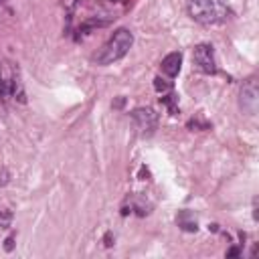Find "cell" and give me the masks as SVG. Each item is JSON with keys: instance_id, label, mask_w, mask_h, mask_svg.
Here are the masks:
<instances>
[{"instance_id": "cell-10", "label": "cell", "mask_w": 259, "mask_h": 259, "mask_svg": "<svg viewBox=\"0 0 259 259\" xmlns=\"http://www.w3.org/2000/svg\"><path fill=\"white\" fill-rule=\"evenodd\" d=\"M178 225H180L184 231H197V229H199V227H197V223H188V221H186L184 213L178 217Z\"/></svg>"}, {"instance_id": "cell-9", "label": "cell", "mask_w": 259, "mask_h": 259, "mask_svg": "<svg viewBox=\"0 0 259 259\" xmlns=\"http://www.w3.org/2000/svg\"><path fill=\"white\" fill-rule=\"evenodd\" d=\"M160 101L164 103V106H168V108H170V112H172V114H174V112H176V108H174V103H176V95H174V93H168V95H162V97H160Z\"/></svg>"}, {"instance_id": "cell-15", "label": "cell", "mask_w": 259, "mask_h": 259, "mask_svg": "<svg viewBox=\"0 0 259 259\" xmlns=\"http://www.w3.org/2000/svg\"><path fill=\"white\" fill-rule=\"evenodd\" d=\"M2 2H4V0H0V4H2Z\"/></svg>"}, {"instance_id": "cell-4", "label": "cell", "mask_w": 259, "mask_h": 259, "mask_svg": "<svg viewBox=\"0 0 259 259\" xmlns=\"http://www.w3.org/2000/svg\"><path fill=\"white\" fill-rule=\"evenodd\" d=\"M239 108L243 114L247 115H255L257 108H259V87H257V81L249 79L243 83V87L239 91Z\"/></svg>"}, {"instance_id": "cell-12", "label": "cell", "mask_w": 259, "mask_h": 259, "mask_svg": "<svg viewBox=\"0 0 259 259\" xmlns=\"http://www.w3.org/2000/svg\"><path fill=\"white\" fill-rule=\"evenodd\" d=\"M241 255V251H239V247H231L229 251H227V257H239Z\"/></svg>"}, {"instance_id": "cell-5", "label": "cell", "mask_w": 259, "mask_h": 259, "mask_svg": "<svg viewBox=\"0 0 259 259\" xmlns=\"http://www.w3.org/2000/svg\"><path fill=\"white\" fill-rule=\"evenodd\" d=\"M132 119H134L136 128L140 130V134L144 136H150L158 126V114L152 108H136L132 112Z\"/></svg>"}, {"instance_id": "cell-8", "label": "cell", "mask_w": 259, "mask_h": 259, "mask_svg": "<svg viewBox=\"0 0 259 259\" xmlns=\"http://www.w3.org/2000/svg\"><path fill=\"white\" fill-rule=\"evenodd\" d=\"M154 89L160 91V93L170 91V89H172V83H170V81H164L162 77H156V79H154Z\"/></svg>"}, {"instance_id": "cell-6", "label": "cell", "mask_w": 259, "mask_h": 259, "mask_svg": "<svg viewBox=\"0 0 259 259\" xmlns=\"http://www.w3.org/2000/svg\"><path fill=\"white\" fill-rule=\"evenodd\" d=\"M180 65H182V55L180 53H170L162 59V73L166 77H176L180 73Z\"/></svg>"}, {"instance_id": "cell-2", "label": "cell", "mask_w": 259, "mask_h": 259, "mask_svg": "<svg viewBox=\"0 0 259 259\" xmlns=\"http://www.w3.org/2000/svg\"><path fill=\"white\" fill-rule=\"evenodd\" d=\"M132 45H134V34L128 29H117L112 34V39L99 49V53L95 55V63L97 65H112L122 57H126Z\"/></svg>"}, {"instance_id": "cell-13", "label": "cell", "mask_w": 259, "mask_h": 259, "mask_svg": "<svg viewBox=\"0 0 259 259\" xmlns=\"http://www.w3.org/2000/svg\"><path fill=\"white\" fill-rule=\"evenodd\" d=\"M12 247H14V239H12V237H8V239H6L4 249H6V251H12Z\"/></svg>"}, {"instance_id": "cell-7", "label": "cell", "mask_w": 259, "mask_h": 259, "mask_svg": "<svg viewBox=\"0 0 259 259\" xmlns=\"http://www.w3.org/2000/svg\"><path fill=\"white\" fill-rule=\"evenodd\" d=\"M8 93L14 97V99H19L21 103L27 101V95H25V89H23V83H21V77L19 75H12V79L8 81Z\"/></svg>"}, {"instance_id": "cell-14", "label": "cell", "mask_w": 259, "mask_h": 259, "mask_svg": "<svg viewBox=\"0 0 259 259\" xmlns=\"http://www.w3.org/2000/svg\"><path fill=\"white\" fill-rule=\"evenodd\" d=\"M103 241H106V247H112L114 243H112V233H106V239H103Z\"/></svg>"}, {"instance_id": "cell-1", "label": "cell", "mask_w": 259, "mask_h": 259, "mask_svg": "<svg viewBox=\"0 0 259 259\" xmlns=\"http://www.w3.org/2000/svg\"><path fill=\"white\" fill-rule=\"evenodd\" d=\"M186 10L195 23L204 27L221 25L231 16L229 6L223 0H186Z\"/></svg>"}, {"instance_id": "cell-11", "label": "cell", "mask_w": 259, "mask_h": 259, "mask_svg": "<svg viewBox=\"0 0 259 259\" xmlns=\"http://www.w3.org/2000/svg\"><path fill=\"white\" fill-rule=\"evenodd\" d=\"M124 103H126V97H117V99L114 101V108L119 110V108H124Z\"/></svg>"}, {"instance_id": "cell-3", "label": "cell", "mask_w": 259, "mask_h": 259, "mask_svg": "<svg viewBox=\"0 0 259 259\" xmlns=\"http://www.w3.org/2000/svg\"><path fill=\"white\" fill-rule=\"evenodd\" d=\"M193 61L197 65L199 71L206 73V75H213L217 73V59H215V49L209 43H201L195 47L193 51Z\"/></svg>"}]
</instances>
